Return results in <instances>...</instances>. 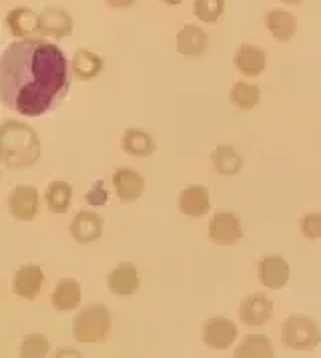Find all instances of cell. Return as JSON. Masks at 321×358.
Segmentation results:
<instances>
[{"label":"cell","instance_id":"1","mask_svg":"<svg viewBox=\"0 0 321 358\" xmlns=\"http://www.w3.org/2000/svg\"><path fill=\"white\" fill-rule=\"evenodd\" d=\"M70 63L47 38H18L2 52L0 99L10 111L43 117L54 111L70 91Z\"/></svg>","mask_w":321,"mask_h":358},{"label":"cell","instance_id":"2","mask_svg":"<svg viewBox=\"0 0 321 358\" xmlns=\"http://www.w3.org/2000/svg\"><path fill=\"white\" fill-rule=\"evenodd\" d=\"M0 155L8 169H29L40 159V137L31 125L6 119L0 127Z\"/></svg>","mask_w":321,"mask_h":358},{"label":"cell","instance_id":"3","mask_svg":"<svg viewBox=\"0 0 321 358\" xmlns=\"http://www.w3.org/2000/svg\"><path fill=\"white\" fill-rule=\"evenodd\" d=\"M112 328V314L105 304H89L80 308L73 320V336L80 344H100Z\"/></svg>","mask_w":321,"mask_h":358},{"label":"cell","instance_id":"4","mask_svg":"<svg viewBox=\"0 0 321 358\" xmlns=\"http://www.w3.org/2000/svg\"><path fill=\"white\" fill-rule=\"evenodd\" d=\"M281 342L289 350L311 352L321 344L320 324L307 314H291L281 324Z\"/></svg>","mask_w":321,"mask_h":358},{"label":"cell","instance_id":"5","mask_svg":"<svg viewBox=\"0 0 321 358\" xmlns=\"http://www.w3.org/2000/svg\"><path fill=\"white\" fill-rule=\"evenodd\" d=\"M243 222L231 210H219L211 215L207 236L213 244L217 245H235L243 240Z\"/></svg>","mask_w":321,"mask_h":358},{"label":"cell","instance_id":"6","mask_svg":"<svg viewBox=\"0 0 321 358\" xmlns=\"http://www.w3.org/2000/svg\"><path fill=\"white\" fill-rule=\"evenodd\" d=\"M8 213L16 222H32L40 212V196L38 189L29 183H20L8 194L6 199Z\"/></svg>","mask_w":321,"mask_h":358},{"label":"cell","instance_id":"7","mask_svg":"<svg viewBox=\"0 0 321 358\" xmlns=\"http://www.w3.org/2000/svg\"><path fill=\"white\" fill-rule=\"evenodd\" d=\"M239 336V330H237V324L225 316H213V318H207L205 324H203V330H201V338H203V344L211 348V350H227L231 348L235 341Z\"/></svg>","mask_w":321,"mask_h":358},{"label":"cell","instance_id":"8","mask_svg":"<svg viewBox=\"0 0 321 358\" xmlns=\"http://www.w3.org/2000/svg\"><path fill=\"white\" fill-rule=\"evenodd\" d=\"M257 278L267 290H283L291 278V266L283 256L267 254L257 264Z\"/></svg>","mask_w":321,"mask_h":358},{"label":"cell","instance_id":"9","mask_svg":"<svg viewBox=\"0 0 321 358\" xmlns=\"http://www.w3.org/2000/svg\"><path fill=\"white\" fill-rule=\"evenodd\" d=\"M68 231H70V236H73V240H75L77 244H93V242L103 238V231H105V217L98 212H91V210L79 212L73 220H70Z\"/></svg>","mask_w":321,"mask_h":358},{"label":"cell","instance_id":"10","mask_svg":"<svg viewBox=\"0 0 321 358\" xmlns=\"http://www.w3.org/2000/svg\"><path fill=\"white\" fill-rule=\"evenodd\" d=\"M273 316V302L267 294H247L239 304V320L245 326H265Z\"/></svg>","mask_w":321,"mask_h":358},{"label":"cell","instance_id":"11","mask_svg":"<svg viewBox=\"0 0 321 358\" xmlns=\"http://www.w3.org/2000/svg\"><path fill=\"white\" fill-rule=\"evenodd\" d=\"M177 208L183 215L199 220V217L207 215L211 210V194L205 185L191 183L181 189V194L177 197Z\"/></svg>","mask_w":321,"mask_h":358},{"label":"cell","instance_id":"12","mask_svg":"<svg viewBox=\"0 0 321 358\" xmlns=\"http://www.w3.org/2000/svg\"><path fill=\"white\" fill-rule=\"evenodd\" d=\"M114 196L123 203H133L144 194V178L130 167H119L111 178Z\"/></svg>","mask_w":321,"mask_h":358},{"label":"cell","instance_id":"13","mask_svg":"<svg viewBox=\"0 0 321 358\" xmlns=\"http://www.w3.org/2000/svg\"><path fill=\"white\" fill-rule=\"evenodd\" d=\"M107 286L114 296H121V298L133 296L141 288V278H139L137 266L133 262L117 264L107 276Z\"/></svg>","mask_w":321,"mask_h":358},{"label":"cell","instance_id":"14","mask_svg":"<svg viewBox=\"0 0 321 358\" xmlns=\"http://www.w3.org/2000/svg\"><path fill=\"white\" fill-rule=\"evenodd\" d=\"M45 284V272L36 264L20 266L13 276V292L24 300H36Z\"/></svg>","mask_w":321,"mask_h":358},{"label":"cell","instance_id":"15","mask_svg":"<svg viewBox=\"0 0 321 358\" xmlns=\"http://www.w3.org/2000/svg\"><path fill=\"white\" fill-rule=\"evenodd\" d=\"M38 24H40V34L45 36H70L75 31V20L73 15L64 8H45L38 15Z\"/></svg>","mask_w":321,"mask_h":358},{"label":"cell","instance_id":"16","mask_svg":"<svg viewBox=\"0 0 321 358\" xmlns=\"http://www.w3.org/2000/svg\"><path fill=\"white\" fill-rule=\"evenodd\" d=\"M233 65L245 77H259L265 71V66H267V55H265V50L261 49V47L251 45V43H245L235 52Z\"/></svg>","mask_w":321,"mask_h":358},{"label":"cell","instance_id":"17","mask_svg":"<svg viewBox=\"0 0 321 358\" xmlns=\"http://www.w3.org/2000/svg\"><path fill=\"white\" fill-rule=\"evenodd\" d=\"M82 302V288L77 278H63L54 286L50 294V304L59 312H70L77 310Z\"/></svg>","mask_w":321,"mask_h":358},{"label":"cell","instance_id":"18","mask_svg":"<svg viewBox=\"0 0 321 358\" xmlns=\"http://www.w3.org/2000/svg\"><path fill=\"white\" fill-rule=\"evenodd\" d=\"M6 29L18 38H36V34H40L38 15L27 6H16L6 15Z\"/></svg>","mask_w":321,"mask_h":358},{"label":"cell","instance_id":"19","mask_svg":"<svg viewBox=\"0 0 321 358\" xmlns=\"http://www.w3.org/2000/svg\"><path fill=\"white\" fill-rule=\"evenodd\" d=\"M265 29L277 43H289L297 33V17L285 8H271L265 13Z\"/></svg>","mask_w":321,"mask_h":358},{"label":"cell","instance_id":"20","mask_svg":"<svg viewBox=\"0 0 321 358\" xmlns=\"http://www.w3.org/2000/svg\"><path fill=\"white\" fill-rule=\"evenodd\" d=\"M209 47L207 33L197 24H185L177 34V50L183 57L199 59Z\"/></svg>","mask_w":321,"mask_h":358},{"label":"cell","instance_id":"21","mask_svg":"<svg viewBox=\"0 0 321 358\" xmlns=\"http://www.w3.org/2000/svg\"><path fill=\"white\" fill-rule=\"evenodd\" d=\"M211 165L219 176L233 178L243 169V155L231 143H219L211 151Z\"/></svg>","mask_w":321,"mask_h":358},{"label":"cell","instance_id":"22","mask_svg":"<svg viewBox=\"0 0 321 358\" xmlns=\"http://www.w3.org/2000/svg\"><path fill=\"white\" fill-rule=\"evenodd\" d=\"M121 147L130 157L144 159V157H151L155 153L157 143H155V139L147 131L137 129V127H128L121 135Z\"/></svg>","mask_w":321,"mask_h":358},{"label":"cell","instance_id":"23","mask_svg":"<svg viewBox=\"0 0 321 358\" xmlns=\"http://www.w3.org/2000/svg\"><path fill=\"white\" fill-rule=\"evenodd\" d=\"M70 69H73V75L79 81H93L103 73L105 61H103L100 55H96L93 50L79 49L75 52L73 61H70Z\"/></svg>","mask_w":321,"mask_h":358},{"label":"cell","instance_id":"24","mask_svg":"<svg viewBox=\"0 0 321 358\" xmlns=\"http://www.w3.org/2000/svg\"><path fill=\"white\" fill-rule=\"evenodd\" d=\"M233 358H275L271 338L267 334H247L237 344Z\"/></svg>","mask_w":321,"mask_h":358},{"label":"cell","instance_id":"25","mask_svg":"<svg viewBox=\"0 0 321 358\" xmlns=\"http://www.w3.org/2000/svg\"><path fill=\"white\" fill-rule=\"evenodd\" d=\"M45 201L52 213H66L73 206V185L66 179H54L45 189Z\"/></svg>","mask_w":321,"mask_h":358},{"label":"cell","instance_id":"26","mask_svg":"<svg viewBox=\"0 0 321 358\" xmlns=\"http://www.w3.org/2000/svg\"><path fill=\"white\" fill-rule=\"evenodd\" d=\"M229 99L241 111H251V109H255L257 105H259V101H261V91H259V87H257L255 83L237 81L233 83V87L229 91Z\"/></svg>","mask_w":321,"mask_h":358},{"label":"cell","instance_id":"27","mask_svg":"<svg viewBox=\"0 0 321 358\" xmlns=\"http://www.w3.org/2000/svg\"><path fill=\"white\" fill-rule=\"evenodd\" d=\"M48 352H50V341L40 332L27 334L18 346L20 358H47Z\"/></svg>","mask_w":321,"mask_h":358},{"label":"cell","instance_id":"28","mask_svg":"<svg viewBox=\"0 0 321 358\" xmlns=\"http://www.w3.org/2000/svg\"><path fill=\"white\" fill-rule=\"evenodd\" d=\"M225 10V0H195L193 15L205 24H215Z\"/></svg>","mask_w":321,"mask_h":358},{"label":"cell","instance_id":"29","mask_svg":"<svg viewBox=\"0 0 321 358\" xmlns=\"http://www.w3.org/2000/svg\"><path fill=\"white\" fill-rule=\"evenodd\" d=\"M299 231L305 240H321V212H307L299 220Z\"/></svg>","mask_w":321,"mask_h":358},{"label":"cell","instance_id":"30","mask_svg":"<svg viewBox=\"0 0 321 358\" xmlns=\"http://www.w3.org/2000/svg\"><path fill=\"white\" fill-rule=\"evenodd\" d=\"M84 201L91 206V208H105L109 203V189H107V183L103 179H96L93 181V185L87 189L84 194Z\"/></svg>","mask_w":321,"mask_h":358},{"label":"cell","instance_id":"31","mask_svg":"<svg viewBox=\"0 0 321 358\" xmlns=\"http://www.w3.org/2000/svg\"><path fill=\"white\" fill-rule=\"evenodd\" d=\"M52 358H82V355H80L79 350H75V348H59Z\"/></svg>","mask_w":321,"mask_h":358},{"label":"cell","instance_id":"32","mask_svg":"<svg viewBox=\"0 0 321 358\" xmlns=\"http://www.w3.org/2000/svg\"><path fill=\"white\" fill-rule=\"evenodd\" d=\"M137 0H107V4L111 6V8H128V6H133Z\"/></svg>","mask_w":321,"mask_h":358},{"label":"cell","instance_id":"33","mask_svg":"<svg viewBox=\"0 0 321 358\" xmlns=\"http://www.w3.org/2000/svg\"><path fill=\"white\" fill-rule=\"evenodd\" d=\"M160 2H165V4H169V6H177V4H181L183 0H160Z\"/></svg>","mask_w":321,"mask_h":358},{"label":"cell","instance_id":"34","mask_svg":"<svg viewBox=\"0 0 321 358\" xmlns=\"http://www.w3.org/2000/svg\"><path fill=\"white\" fill-rule=\"evenodd\" d=\"M283 4H301L304 0H281Z\"/></svg>","mask_w":321,"mask_h":358}]
</instances>
